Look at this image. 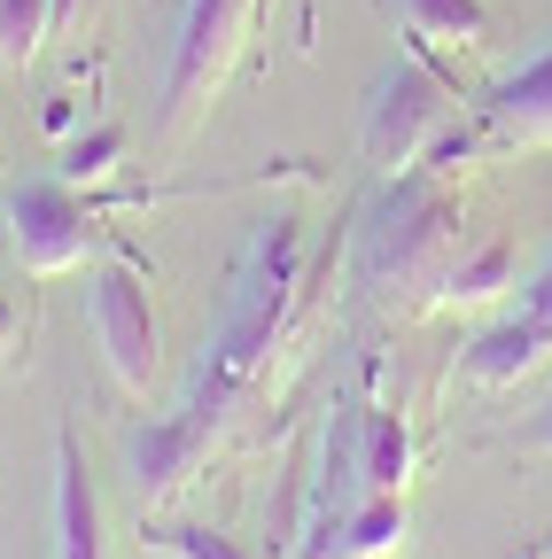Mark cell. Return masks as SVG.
<instances>
[{
  "mask_svg": "<svg viewBox=\"0 0 552 559\" xmlns=\"http://www.w3.org/2000/svg\"><path fill=\"white\" fill-rule=\"evenodd\" d=\"M296 280H304V226L296 218H272V234H257V249H249V272H242V288H234L226 334L211 342V358H202V381H211V389L234 396L265 366L272 334H281V319L296 304Z\"/></svg>",
  "mask_w": 552,
  "mask_h": 559,
  "instance_id": "obj_1",
  "label": "cell"
},
{
  "mask_svg": "<svg viewBox=\"0 0 552 559\" xmlns=\"http://www.w3.org/2000/svg\"><path fill=\"white\" fill-rule=\"evenodd\" d=\"M451 249H459V202L404 171V187L381 202V218L366 234V280L374 288H428V280L444 288Z\"/></svg>",
  "mask_w": 552,
  "mask_h": 559,
  "instance_id": "obj_2",
  "label": "cell"
},
{
  "mask_svg": "<svg viewBox=\"0 0 552 559\" xmlns=\"http://www.w3.org/2000/svg\"><path fill=\"white\" fill-rule=\"evenodd\" d=\"M249 24H257V0H195L187 9L172 70H164V140H187L202 117H211V102L226 94L234 62H242Z\"/></svg>",
  "mask_w": 552,
  "mask_h": 559,
  "instance_id": "obj_3",
  "label": "cell"
},
{
  "mask_svg": "<svg viewBox=\"0 0 552 559\" xmlns=\"http://www.w3.org/2000/svg\"><path fill=\"white\" fill-rule=\"evenodd\" d=\"M102 241V218L94 202L79 194V179H24L9 194V249L32 280H55V272H79Z\"/></svg>",
  "mask_w": 552,
  "mask_h": 559,
  "instance_id": "obj_4",
  "label": "cell"
},
{
  "mask_svg": "<svg viewBox=\"0 0 552 559\" xmlns=\"http://www.w3.org/2000/svg\"><path fill=\"white\" fill-rule=\"evenodd\" d=\"M444 124H451V86L436 79V70L404 62V70H389V79L374 86V102H366V156L404 179V171H421V156L444 140Z\"/></svg>",
  "mask_w": 552,
  "mask_h": 559,
  "instance_id": "obj_5",
  "label": "cell"
},
{
  "mask_svg": "<svg viewBox=\"0 0 552 559\" xmlns=\"http://www.w3.org/2000/svg\"><path fill=\"white\" fill-rule=\"evenodd\" d=\"M86 311H94V342H102V366L125 396H149L156 381V311H149V288L132 264H102L94 288H86Z\"/></svg>",
  "mask_w": 552,
  "mask_h": 559,
  "instance_id": "obj_6",
  "label": "cell"
},
{
  "mask_svg": "<svg viewBox=\"0 0 552 559\" xmlns=\"http://www.w3.org/2000/svg\"><path fill=\"white\" fill-rule=\"evenodd\" d=\"M226 404H234L226 389L202 381V396H195L179 419H164V428H149V436H141V451H132V459H141V498H149V506L195 481V466H202V451H211V428L226 419Z\"/></svg>",
  "mask_w": 552,
  "mask_h": 559,
  "instance_id": "obj_7",
  "label": "cell"
},
{
  "mask_svg": "<svg viewBox=\"0 0 552 559\" xmlns=\"http://www.w3.org/2000/svg\"><path fill=\"white\" fill-rule=\"evenodd\" d=\"M55 559H109L102 551V498L79 459V436H55Z\"/></svg>",
  "mask_w": 552,
  "mask_h": 559,
  "instance_id": "obj_8",
  "label": "cell"
},
{
  "mask_svg": "<svg viewBox=\"0 0 552 559\" xmlns=\"http://www.w3.org/2000/svg\"><path fill=\"white\" fill-rule=\"evenodd\" d=\"M491 140H506V148H552V47L537 62H521L514 79H498Z\"/></svg>",
  "mask_w": 552,
  "mask_h": 559,
  "instance_id": "obj_9",
  "label": "cell"
},
{
  "mask_svg": "<svg viewBox=\"0 0 552 559\" xmlns=\"http://www.w3.org/2000/svg\"><path fill=\"white\" fill-rule=\"evenodd\" d=\"M397 24L412 39H428V47H482V32H491V16H482V0H389Z\"/></svg>",
  "mask_w": 552,
  "mask_h": 559,
  "instance_id": "obj_10",
  "label": "cell"
},
{
  "mask_svg": "<svg viewBox=\"0 0 552 559\" xmlns=\"http://www.w3.org/2000/svg\"><path fill=\"white\" fill-rule=\"evenodd\" d=\"M537 358H552V349H544V334H537L529 319H514V326L482 334V342L467 349V381H474V389H506V381H521Z\"/></svg>",
  "mask_w": 552,
  "mask_h": 559,
  "instance_id": "obj_11",
  "label": "cell"
},
{
  "mask_svg": "<svg viewBox=\"0 0 552 559\" xmlns=\"http://www.w3.org/2000/svg\"><path fill=\"white\" fill-rule=\"evenodd\" d=\"M359 466H366V489L374 498H397L404 474H412V436L397 412H366L359 419Z\"/></svg>",
  "mask_w": 552,
  "mask_h": 559,
  "instance_id": "obj_12",
  "label": "cell"
},
{
  "mask_svg": "<svg viewBox=\"0 0 552 559\" xmlns=\"http://www.w3.org/2000/svg\"><path fill=\"white\" fill-rule=\"evenodd\" d=\"M514 288V241H482L474 257H451V272H444V304H491V296H506Z\"/></svg>",
  "mask_w": 552,
  "mask_h": 559,
  "instance_id": "obj_13",
  "label": "cell"
},
{
  "mask_svg": "<svg viewBox=\"0 0 552 559\" xmlns=\"http://www.w3.org/2000/svg\"><path fill=\"white\" fill-rule=\"evenodd\" d=\"M397 544H404V506L397 498H366L351 513V528H342V551L351 559H389Z\"/></svg>",
  "mask_w": 552,
  "mask_h": 559,
  "instance_id": "obj_14",
  "label": "cell"
},
{
  "mask_svg": "<svg viewBox=\"0 0 552 559\" xmlns=\"http://www.w3.org/2000/svg\"><path fill=\"white\" fill-rule=\"evenodd\" d=\"M47 32H55V0H0V62L9 70H24Z\"/></svg>",
  "mask_w": 552,
  "mask_h": 559,
  "instance_id": "obj_15",
  "label": "cell"
},
{
  "mask_svg": "<svg viewBox=\"0 0 552 559\" xmlns=\"http://www.w3.org/2000/svg\"><path fill=\"white\" fill-rule=\"evenodd\" d=\"M141 544H156L164 559H249L234 536H219V528H195V521H156Z\"/></svg>",
  "mask_w": 552,
  "mask_h": 559,
  "instance_id": "obj_16",
  "label": "cell"
},
{
  "mask_svg": "<svg viewBox=\"0 0 552 559\" xmlns=\"http://www.w3.org/2000/svg\"><path fill=\"white\" fill-rule=\"evenodd\" d=\"M117 156H125V124H94L86 140H71V148H62V179H102Z\"/></svg>",
  "mask_w": 552,
  "mask_h": 559,
  "instance_id": "obj_17",
  "label": "cell"
},
{
  "mask_svg": "<svg viewBox=\"0 0 552 559\" xmlns=\"http://www.w3.org/2000/svg\"><path fill=\"white\" fill-rule=\"evenodd\" d=\"M16 349H24V311H16L9 288H0V366H16Z\"/></svg>",
  "mask_w": 552,
  "mask_h": 559,
  "instance_id": "obj_18",
  "label": "cell"
},
{
  "mask_svg": "<svg viewBox=\"0 0 552 559\" xmlns=\"http://www.w3.org/2000/svg\"><path fill=\"white\" fill-rule=\"evenodd\" d=\"M521 319H529V326L544 334V349H552V264L537 272V288H529V311H521Z\"/></svg>",
  "mask_w": 552,
  "mask_h": 559,
  "instance_id": "obj_19",
  "label": "cell"
},
{
  "mask_svg": "<svg viewBox=\"0 0 552 559\" xmlns=\"http://www.w3.org/2000/svg\"><path fill=\"white\" fill-rule=\"evenodd\" d=\"M529 451H544V459H552V404H544V419L529 428Z\"/></svg>",
  "mask_w": 552,
  "mask_h": 559,
  "instance_id": "obj_20",
  "label": "cell"
}]
</instances>
